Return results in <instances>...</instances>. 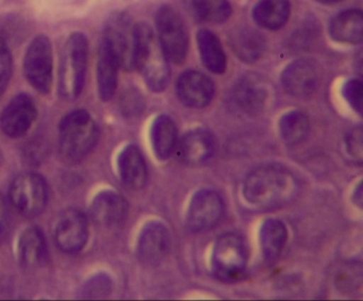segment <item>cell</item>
Returning <instances> with one entry per match:
<instances>
[{
	"label": "cell",
	"instance_id": "obj_35",
	"mask_svg": "<svg viewBox=\"0 0 363 301\" xmlns=\"http://www.w3.org/2000/svg\"><path fill=\"white\" fill-rule=\"evenodd\" d=\"M10 215L7 203L0 195V243H3L9 233Z\"/></svg>",
	"mask_w": 363,
	"mask_h": 301
},
{
	"label": "cell",
	"instance_id": "obj_18",
	"mask_svg": "<svg viewBox=\"0 0 363 301\" xmlns=\"http://www.w3.org/2000/svg\"><path fill=\"white\" fill-rule=\"evenodd\" d=\"M216 139L205 129H195L186 133L178 145V158L189 165L207 162L216 152Z\"/></svg>",
	"mask_w": 363,
	"mask_h": 301
},
{
	"label": "cell",
	"instance_id": "obj_3",
	"mask_svg": "<svg viewBox=\"0 0 363 301\" xmlns=\"http://www.w3.org/2000/svg\"><path fill=\"white\" fill-rule=\"evenodd\" d=\"M99 130L89 112L76 110L67 114L59 126V146L65 160L79 162L96 146Z\"/></svg>",
	"mask_w": 363,
	"mask_h": 301
},
{
	"label": "cell",
	"instance_id": "obj_7",
	"mask_svg": "<svg viewBox=\"0 0 363 301\" xmlns=\"http://www.w3.org/2000/svg\"><path fill=\"white\" fill-rule=\"evenodd\" d=\"M247 251L243 239L237 233H225L216 239L211 256L214 273L220 279L231 281L243 275Z\"/></svg>",
	"mask_w": 363,
	"mask_h": 301
},
{
	"label": "cell",
	"instance_id": "obj_15",
	"mask_svg": "<svg viewBox=\"0 0 363 301\" xmlns=\"http://www.w3.org/2000/svg\"><path fill=\"white\" fill-rule=\"evenodd\" d=\"M171 247L169 229L160 222H148L140 233L138 256L146 265H158L164 260Z\"/></svg>",
	"mask_w": 363,
	"mask_h": 301
},
{
	"label": "cell",
	"instance_id": "obj_14",
	"mask_svg": "<svg viewBox=\"0 0 363 301\" xmlns=\"http://www.w3.org/2000/svg\"><path fill=\"white\" fill-rule=\"evenodd\" d=\"M178 98L186 107L201 109L207 107L216 94L213 81L197 71L184 72L176 84Z\"/></svg>",
	"mask_w": 363,
	"mask_h": 301
},
{
	"label": "cell",
	"instance_id": "obj_8",
	"mask_svg": "<svg viewBox=\"0 0 363 301\" xmlns=\"http://www.w3.org/2000/svg\"><path fill=\"white\" fill-rule=\"evenodd\" d=\"M9 197L16 211L27 217H35L40 215L48 205V184L38 174H21L10 186Z\"/></svg>",
	"mask_w": 363,
	"mask_h": 301
},
{
	"label": "cell",
	"instance_id": "obj_30",
	"mask_svg": "<svg viewBox=\"0 0 363 301\" xmlns=\"http://www.w3.org/2000/svg\"><path fill=\"white\" fill-rule=\"evenodd\" d=\"M112 290V281L107 275H99L86 282L82 290L84 298H103L108 296Z\"/></svg>",
	"mask_w": 363,
	"mask_h": 301
},
{
	"label": "cell",
	"instance_id": "obj_29",
	"mask_svg": "<svg viewBox=\"0 0 363 301\" xmlns=\"http://www.w3.org/2000/svg\"><path fill=\"white\" fill-rule=\"evenodd\" d=\"M309 120L303 112H288L280 120V135L284 143L288 145H297L305 141L309 135Z\"/></svg>",
	"mask_w": 363,
	"mask_h": 301
},
{
	"label": "cell",
	"instance_id": "obj_10",
	"mask_svg": "<svg viewBox=\"0 0 363 301\" xmlns=\"http://www.w3.org/2000/svg\"><path fill=\"white\" fill-rule=\"evenodd\" d=\"M225 205L218 193L201 190L192 197L186 214V225L193 232H203L220 224Z\"/></svg>",
	"mask_w": 363,
	"mask_h": 301
},
{
	"label": "cell",
	"instance_id": "obj_20",
	"mask_svg": "<svg viewBox=\"0 0 363 301\" xmlns=\"http://www.w3.org/2000/svg\"><path fill=\"white\" fill-rule=\"evenodd\" d=\"M121 179L128 188L141 190L147 183L148 171L143 154L135 145H128L118 159Z\"/></svg>",
	"mask_w": 363,
	"mask_h": 301
},
{
	"label": "cell",
	"instance_id": "obj_22",
	"mask_svg": "<svg viewBox=\"0 0 363 301\" xmlns=\"http://www.w3.org/2000/svg\"><path fill=\"white\" fill-rule=\"evenodd\" d=\"M21 264L28 269L45 264L48 258V245L43 232L37 227L23 231L18 243Z\"/></svg>",
	"mask_w": 363,
	"mask_h": 301
},
{
	"label": "cell",
	"instance_id": "obj_21",
	"mask_svg": "<svg viewBox=\"0 0 363 301\" xmlns=\"http://www.w3.org/2000/svg\"><path fill=\"white\" fill-rule=\"evenodd\" d=\"M329 35L337 43L358 45L363 39V14L350 9L337 14L329 25Z\"/></svg>",
	"mask_w": 363,
	"mask_h": 301
},
{
	"label": "cell",
	"instance_id": "obj_26",
	"mask_svg": "<svg viewBox=\"0 0 363 301\" xmlns=\"http://www.w3.org/2000/svg\"><path fill=\"white\" fill-rule=\"evenodd\" d=\"M150 141L157 158L167 160L173 154L177 141V128L169 116L160 115L154 120L150 129Z\"/></svg>",
	"mask_w": 363,
	"mask_h": 301
},
{
	"label": "cell",
	"instance_id": "obj_1",
	"mask_svg": "<svg viewBox=\"0 0 363 301\" xmlns=\"http://www.w3.org/2000/svg\"><path fill=\"white\" fill-rule=\"evenodd\" d=\"M296 178L279 166L259 167L246 176L243 196L248 205L258 209H275L288 205L298 193Z\"/></svg>",
	"mask_w": 363,
	"mask_h": 301
},
{
	"label": "cell",
	"instance_id": "obj_25",
	"mask_svg": "<svg viewBox=\"0 0 363 301\" xmlns=\"http://www.w3.org/2000/svg\"><path fill=\"white\" fill-rule=\"evenodd\" d=\"M197 47L201 62L216 75H222L227 69V57L220 39L208 29H201L196 35Z\"/></svg>",
	"mask_w": 363,
	"mask_h": 301
},
{
	"label": "cell",
	"instance_id": "obj_5",
	"mask_svg": "<svg viewBox=\"0 0 363 301\" xmlns=\"http://www.w3.org/2000/svg\"><path fill=\"white\" fill-rule=\"evenodd\" d=\"M137 25L126 13H116L108 20L104 31L103 43L110 50L120 69H135Z\"/></svg>",
	"mask_w": 363,
	"mask_h": 301
},
{
	"label": "cell",
	"instance_id": "obj_34",
	"mask_svg": "<svg viewBox=\"0 0 363 301\" xmlns=\"http://www.w3.org/2000/svg\"><path fill=\"white\" fill-rule=\"evenodd\" d=\"M123 111L127 115H137L143 111L144 101L139 92L135 90L128 91L123 95Z\"/></svg>",
	"mask_w": 363,
	"mask_h": 301
},
{
	"label": "cell",
	"instance_id": "obj_13",
	"mask_svg": "<svg viewBox=\"0 0 363 301\" xmlns=\"http://www.w3.org/2000/svg\"><path fill=\"white\" fill-rule=\"evenodd\" d=\"M37 113V106L30 96L16 95L0 115V129L12 139L23 137L33 126Z\"/></svg>",
	"mask_w": 363,
	"mask_h": 301
},
{
	"label": "cell",
	"instance_id": "obj_12",
	"mask_svg": "<svg viewBox=\"0 0 363 301\" xmlns=\"http://www.w3.org/2000/svg\"><path fill=\"white\" fill-rule=\"evenodd\" d=\"M88 237V220L84 212L69 209L61 214L55 229V239L62 251L77 254L86 245Z\"/></svg>",
	"mask_w": 363,
	"mask_h": 301
},
{
	"label": "cell",
	"instance_id": "obj_6",
	"mask_svg": "<svg viewBox=\"0 0 363 301\" xmlns=\"http://www.w3.org/2000/svg\"><path fill=\"white\" fill-rule=\"evenodd\" d=\"M156 26L167 59L182 64L188 56L189 33L180 14L171 6H162L157 12Z\"/></svg>",
	"mask_w": 363,
	"mask_h": 301
},
{
	"label": "cell",
	"instance_id": "obj_23",
	"mask_svg": "<svg viewBox=\"0 0 363 301\" xmlns=\"http://www.w3.org/2000/svg\"><path fill=\"white\" fill-rule=\"evenodd\" d=\"M189 16L199 23L223 24L233 14L228 0H180Z\"/></svg>",
	"mask_w": 363,
	"mask_h": 301
},
{
	"label": "cell",
	"instance_id": "obj_19",
	"mask_svg": "<svg viewBox=\"0 0 363 301\" xmlns=\"http://www.w3.org/2000/svg\"><path fill=\"white\" fill-rule=\"evenodd\" d=\"M229 45L242 62L255 63L264 52L265 39L252 27L239 26L229 35Z\"/></svg>",
	"mask_w": 363,
	"mask_h": 301
},
{
	"label": "cell",
	"instance_id": "obj_4",
	"mask_svg": "<svg viewBox=\"0 0 363 301\" xmlns=\"http://www.w3.org/2000/svg\"><path fill=\"white\" fill-rule=\"evenodd\" d=\"M88 50V40L84 33H74L65 43L59 76L60 94L65 99L77 98L84 90Z\"/></svg>",
	"mask_w": 363,
	"mask_h": 301
},
{
	"label": "cell",
	"instance_id": "obj_32",
	"mask_svg": "<svg viewBox=\"0 0 363 301\" xmlns=\"http://www.w3.org/2000/svg\"><path fill=\"white\" fill-rule=\"evenodd\" d=\"M342 95L357 113H362V82L358 79L348 80L342 89Z\"/></svg>",
	"mask_w": 363,
	"mask_h": 301
},
{
	"label": "cell",
	"instance_id": "obj_24",
	"mask_svg": "<svg viewBox=\"0 0 363 301\" xmlns=\"http://www.w3.org/2000/svg\"><path fill=\"white\" fill-rule=\"evenodd\" d=\"M289 0H259L252 9L255 23L261 28L276 31L281 29L290 18Z\"/></svg>",
	"mask_w": 363,
	"mask_h": 301
},
{
	"label": "cell",
	"instance_id": "obj_11",
	"mask_svg": "<svg viewBox=\"0 0 363 301\" xmlns=\"http://www.w3.org/2000/svg\"><path fill=\"white\" fill-rule=\"evenodd\" d=\"M320 67L312 59H298L291 62L281 74L284 90L297 98L311 96L320 84Z\"/></svg>",
	"mask_w": 363,
	"mask_h": 301
},
{
	"label": "cell",
	"instance_id": "obj_16",
	"mask_svg": "<svg viewBox=\"0 0 363 301\" xmlns=\"http://www.w3.org/2000/svg\"><path fill=\"white\" fill-rule=\"evenodd\" d=\"M128 215L126 199L113 191L99 193L91 205L92 220L101 228L118 229Z\"/></svg>",
	"mask_w": 363,
	"mask_h": 301
},
{
	"label": "cell",
	"instance_id": "obj_33",
	"mask_svg": "<svg viewBox=\"0 0 363 301\" xmlns=\"http://www.w3.org/2000/svg\"><path fill=\"white\" fill-rule=\"evenodd\" d=\"M363 133L361 127L348 131L345 137L346 152L354 161L361 162L363 157Z\"/></svg>",
	"mask_w": 363,
	"mask_h": 301
},
{
	"label": "cell",
	"instance_id": "obj_36",
	"mask_svg": "<svg viewBox=\"0 0 363 301\" xmlns=\"http://www.w3.org/2000/svg\"><path fill=\"white\" fill-rule=\"evenodd\" d=\"M354 203H356L359 207H361V205H362V186H361V184H359L356 192H354Z\"/></svg>",
	"mask_w": 363,
	"mask_h": 301
},
{
	"label": "cell",
	"instance_id": "obj_28",
	"mask_svg": "<svg viewBox=\"0 0 363 301\" xmlns=\"http://www.w3.org/2000/svg\"><path fill=\"white\" fill-rule=\"evenodd\" d=\"M118 69L120 67L113 55L106 47L105 44L101 43L97 64V84L101 101H109L116 94Z\"/></svg>",
	"mask_w": 363,
	"mask_h": 301
},
{
	"label": "cell",
	"instance_id": "obj_37",
	"mask_svg": "<svg viewBox=\"0 0 363 301\" xmlns=\"http://www.w3.org/2000/svg\"><path fill=\"white\" fill-rule=\"evenodd\" d=\"M320 3L325 4V5H333V4L339 3L341 0H318Z\"/></svg>",
	"mask_w": 363,
	"mask_h": 301
},
{
	"label": "cell",
	"instance_id": "obj_31",
	"mask_svg": "<svg viewBox=\"0 0 363 301\" xmlns=\"http://www.w3.org/2000/svg\"><path fill=\"white\" fill-rule=\"evenodd\" d=\"M12 75V56L5 40L0 39V97L5 94Z\"/></svg>",
	"mask_w": 363,
	"mask_h": 301
},
{
	"label": "cell",
	"instance_id": "obj_38",
	"mask_svg": "<svg viewBox=\"0 0 363 301\" xmlns=\"http://www.w3.org/2000/svg\"><path fill=\"white\" fill-rule=\"evenodd\" d=\"M0 163H1V154H0Z\"/></svg>",
	"mask_w": 363,
	"mask_h": 301
},
{
	"label": "cell",
	"instance_id": "obj_27",
	"mask_svg": "<svg viewBox=\"0 0 363 301\" xmlns=\"http://www.w3.org/2000/svg\"><path fill=\"white\" fill-rule=\"evenodd\" d=\"M288 230L281 220L269 218L260 229V246L263 256L269 262L279 258L286 247Z\"/></svg>",
	"mask_w": 363,
	"mask_h": 301
},
{
	"label": "cell",
	"instance_id": "obj_17",
	"mask_svg": "<svg viewBox=\"0 0 363 301\" xmlns=\"http://www.w3.org/2000/svg\"><path fill=\"white\" fill-rule=\"evenodd\" d=\"M267 86L256 76H245L235 84L233 101L238 109L250 115L260 113L267 106Z\"/></svg>",
	"mask_w": 363,
	"mask_h": 301
},
{
	"label": "cell",
	"instance_id": "obj_2",
	"mask_svg": "<svg viewBox=\"0 0 363 301\" xmlns=\"http://www.w3.org/2000/svg\"><path fill=\"white\" fill-rule=\"evenodd\" d=\"M135 69H139L146 84L156 93L163 92L169 81V59L158 35L148 25L137 24Z\"/></svg>",
	"mask_w": 363,
	"mask_h": 301
},
{
	"label": "cell",
	"instance_id": "obj_9",
	"mask_svg": "<svg viewBox=\"0 0 363 301\" xmlns=\"http://www.w3.org/2000/svg\"><path fill=\"white\" fill-rule=\"evenodd\" d=\"M24 73L29 84L41 94H48L52 84V47L50 39H33L24 58Z\"/></svg>",
	"mask_w": 363,
	"mask_h": 301
}]
</instances>
